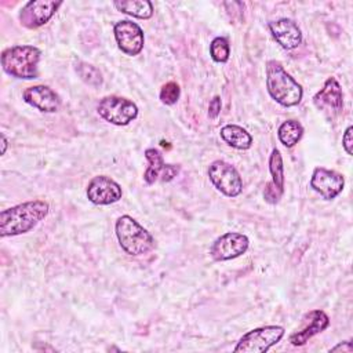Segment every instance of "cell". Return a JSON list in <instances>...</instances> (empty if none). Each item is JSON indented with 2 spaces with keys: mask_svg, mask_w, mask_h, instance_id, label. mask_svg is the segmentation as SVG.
I'll return each mask as SVG.
<instances>
[{
  "mask_svg": "<svg viewBox=\"0 0 353 353\" xmlns=\"http://www.w3.org/2000/svg\"><path fill=\"white\" fill-rule=\"evenodd\" d=\"M50 211V204L44 200H30L10 207L0 212V236L10 237L28 233Z\"/></svg>",
  "mask_w": 353,
  "mask_h": 353,
  "instance_id": "1",
  "label": "cell"
},
{
  "mask_svg": "<svg viewBox=\"0 0 353 353\" xmlns=\"http://www.w3.org/2000/svg\"><path fill=\"white\" fill-rule=\"evenodd\" d=\"M266 88L269 95L284 108L298 105L303 95L302 85L274 59L266 62Z\"/></svg>",
  "mask_w": 353,
  "mask_h": 353,
  "instance_id": "2",
  "label": "cell"
},
{
  "mask_svg": "<svg viewBox=\"0 0 353 353\" xmlns=\"http://www.w3.org/2000/svg\"><path fill=\"white\" fill-rule=\"evenodd\" d=\"M41 51L34 46H12L1 52L3 70L17 79L32 80L39 76Z\"/></svg>",
  "mask_w": 353,
  "mask_h": 353,
  "instance_id": "3",
  "label": "cell"
},
{
  "mask_svg": "<svg viewBox=\"0 0 353 353\" xmlns=\"http://www.w3.org/2000/svg\"><path fill=\"white\" fill-rule=\"evenodd\" d=\"M114 232L121 250L128 255L139 256L154 248L153 236L130 215H121L116 221Z\"/></svg>",
  "mask_w": 353,
  "mask_h": 353,
  "instance_id": "4",
  "label": "cell"
},
{
  "mask_svg": "<svg viewBox=\"0 0 353 353\" xmlns=\"http://www.w3.org/2000/svg\"><path fill=\"white\" fill-rule=\"evenodd\" d=\"M281 325H263L245 332L237 342L236 353H265L284 336Z\"/></svg>",
  "mask_w": 353,
  "mask_h": 353,
  "instance_id": "5",
  "label": "cell"
},
{
  "mask_svg": "<svg viewBox=\"0 0 353 353\" xmlns=\"http://www.w3.org/2000/svg\"><path fill=\"white\" fill-rule=\"evenodd\" d=\"M97 112L105 121L110 124L127 125L137 119L138 106L124 97L108 95L99 101Z\"/></svg>",
  "mask_w": 353,
  "mask_h": 353,
  "instance_id": "6",
  "label": "cell"
},
{
  "mask_svg": "<svg viewBox=\"0 0 353 353\" xmlns=\"http://www.w3.org/2000/svg\"><path fill=\"white\" fill-rule=\"evenodd\" d=\"M208 178L216 190L228 197H236L243 192V179L239 171L223 160H214L210 164Z\"/></svg>",
  "mask_w": 353,
  "mask_h": 353,
  "instance_id": "7",
  "label": "cell"
},
{
  "mask_svg": "<svg viewBox=\"0 0 353 353\" xmlns=\"http://www.w3.org/2000/svg\"><path fill=\"white\" fill-rule=\"evenodd\" d=\"M250 240L245 234L228 232L221 234L210 247V255L214 261H230L241 256L248 250Z\"/></svg>",
  "mask_w": 353,
  "mask_h": 353,
  "instance_id": "8",
  "label": "cell"
},
{
  "mask_svg": "<svg viewBox=\"0 0 353 353\" xmlns=\"http://www.w3.org/2000/svg\"><path fill=\"white\" fill-rule=\"evenodd\" d=\"M113 33L117 47L121 50V52L130 57H135L142 51L145 36L142 28L138 23L128 19L119 21L114 23Z\"/></svg>",
  "mask_w": 353,
  "mask_h": 353,
  "instance_id": "9",
  "label": "cell"
},
{
  "mask_svg": "<svg viewBox=\"0 0 353 353\" xmlns=\"http://www.w3.org/2000/svg\"><path fill=\"white\" fill-rule=\"evenodd\" d=\"M62 6V1L54 0H32L28 1L19 12L21 23L28 29H36L47 23L57 10Z\"/></svg>",
  "mask_w": 353,
  "mask_h": 353,
  "instance_id": "10",
  "label": "cell"
},
{
  "mask_svg": "<svg viewBox=\"0 0 353 353\" xmlns=\"http://www.w3.org/2000/svg\"><path fill=\"white\" fill-rule=\"evenodd\" d=\"M87 199L97 205H109L119 201L123 196L121 186L106 175L91 178L85 189Z\"/></svg>",
  "mask_w": 353,
  "mask_h": 353,
  "instance_id": "11",
  "label": "cell"
},
{
  "mask_svg": "<svg viewBox=\"0 0 353 353\" xmlns=\"http://www.w3.org/2000/svg\"><path fill=\"white\" fill-rule=\"evenodd\" d=\"M345 186V179L342 174L327 170L324 167L314 168L312 178H310V188L317 192L324 200L335 199Z\"/></svg>",
  "mask_w": 353,
  "mask_h": 353,
  "instance_id": "12",
  "label": "cell"
},
{
  "mask_svg": "<svg viewBox=\"0 0 353 353\" xmlns=\"http://www.w3.org/2000/svg\"><path fill=\"white\" fill-rule=\"evenodd\" d=\"M269 171L272 175V181L266 183L263 190V199L269 204H276L281 199L284 193V165L283 157L279 149H273L269 157Z\"/></svg>",
  "mask_w": 353,
  "mask_h": 353,
  "instance_id": "13",
  "label": "cell"
},
{
  "mask_svg": "<svg viewBox=\"0 0 353 353\" xmlns=\"http://www.w3.org/2000/svg\"><path fill=\"white\" fill-rule=\"evenodd\" d=\"M303 327L298 331L290 335V342L294 346H302L305 345L312 336L316 334L324 331L330 325V319L323 310H310L303 317Z\"/></svg>",
  "mask_w": 353,
  "mask_h": 353,
  "instance_id": "14",
  "label": "cell"
},
{
  "mask_svg": "<svg viewBox=\"0 0 353 353\" xmlns=\"http://www.w3.org/2000/svg\"><path fill=\"white\" fill-rule=\"evenodd\" d=\"M268 28L273 36V39L284 48L294 50L302 43V32L299 26L290 18H280L276 21H270Z\"/></svg>",
  "mask_w": 353,
  "mask_h": 353,
  "instance_id": "15",
  "label": "cell"
},
{
  "mask_svg": "<svg viewBox=\"0 0 353 353\" xmlns=\"http://www.w3.org/2000/svg\"><path fill=\"white\" fill-rule=\"evenodd\" d=\"M22 98L26 103L44 113H54L61 106L59 95L47 85L28 87L22 92Z\"/></svg>",
  "mask_w": 353,
  "mask_h": 353,
  "instance_id": "16",
  "label": "cell"
},
{
  "mask_svg": "<svg viewBox=\"0 0 353 353\" xmlns=\"http://www.w3.org/2000/svg\"><path fill=\"white\" fill-rule=\"evenodd\" d=\"M313 102L319 108H328L334 112H339L343 106V94L338 80L335 77H328L323 88L313 97Z\"/></svg>",
  "mask_w": 353,
  "mask_h": 353,
  "instance_id": "17",
  "label": "cell"
},
{
  "mask_svg": "<svg viewBox=\"0 0 353 353\" xmlns=\"http://www.w3.org/2000/svg\"><path fill=\"white\" fill-rule=\"evenodd\" d=\"M219 135L225 141V143L239 150L250 149L252 145V137L250 135V132H247V130L237 124L223 125L219 131Z\"/></svg>",
  "mask_w": 353,
  "mask_h": 353,
  "instance_id": "18",
  "label": "cell"
},
{
  "mask_svg": "<svg viewBox=\"0 0 353 353\" xmlns=\"http://www.w3.org/2000/svg\"><path fill=\"white\" fill-rule=\"evenodd\" d=\"M113 6L120 12L139 19H149L153 15V4L149 0H117Z\"/></svg>",
  "mask_w": 353,
  "mask_h": 353,
  "instance_id": "19",
  "label": "cell"
},
{
  "mask_svg": "<svg viewBox=\"0 0 353 353\" xmlns=\"http://www.w3.org/2000/svg\"><path fill=\"white\" fill-rule=\"evenodd\" d=\"M145 157L149 163L145 174H143V181L148 183V185H152L154 183L157 179L161 181L163 178V174L165 171V163H164V159H163V154L154 149V148H149L145 150Z\"/></svg>",
  "mask_w": 353,
  "mask_h": 353,
  "instance_id": "20",
  "label": "cell"
},
{
  "mask_svg": "<svg viewBox=\"0 0 353 353\" xmlns=\"http://www.w3.org/2000/svg\"><path fill=\"white\" fill-rule=\"evenodd\" d=\"M302 135H303V127L296 120H285L280 124V127L277 130L279 141L285 148L295 146L299 142V139L302 138Z\"/></svg>",
  "mask_w": 353,
  "mask_h": 353,
  "instance_id": "21",
  "label": "cell"
},
{
  "mask_svg": "<svg viewBox=\"0 0 353 353\" xmlns=\"http://www.w3.org/2000/svg\"><path fill=\"white\" fill-rule=\"evenodd\" d=\"M74 70L77 73V76L88 85L91 87H99L102 83H103V77H102V73L101 70L88 63V62H83V61H79L74 66Z\"/></svg>",
  "mask_w": 353,
  "mask_h": 353,
  "instance_id": "22",
  "label": "cell"
},
{
  "mask_svg": "<svg viewBox=\"0 0 353 353\" xmlns=\"http://www.w3.org/2000/svg\"><path fill=\"white\" fill-rule=\"evenodd\" d=\"M210 55L218 63L226 62L230 55V46H229L228 39L226 37H215L210 44Z\"/></svg>",
  "mask_w": 353,
  "mask_h": 353,
  "instance_id": "23",
  "label": "cell"
},
{
  "mask_svg": "<svg viewBox=\"0 0 353 353\" xmlns=\"http://www.w3.org/2000/svg\"><path fill=\"white\" fill-rule=\"evenodd\" d=\"M181 95V88L175 81H168L160 88V101L164 105H174L178 102Z\"/></svg>",
  "mask_w": 353,
  "mask_h": 353,
  "instance_id": "24",
  "label": "cell"
},
{
  "mask_svg": "<svg viewBox=\"0 0 353 353\" xmlns=\"http://www.w3.org/2000/svg\"><path fill=\"white\" fill-rule=\"evenodd\" d=\"M352 134H353V127L349 125V127L345 130L343 137H342V146H343L345 152H346L349 156L353 154V137H352Z\"/></svg>",
  "mask_w": 353,
  "mask_h": 353,
  "instance_id": "25",
  "label": "cell"
},
{
  "mask_svg": "<svg viewBox=\"0 0 353 353\" xmlns=\"http://www.w3.org/2000/svg\"><path fill=\"white\" fill-rule=\"evenodd\" d=\"M221 108H222V102H221V98L216 95L214 97L211 101H210V105H208V117L210 119H216L221 113Z\"/></svg>",
  "mask_w": 353,
  "mask_h": 353,
  "instance_id": "26",
  "label": "cell"
},
{
  "mask_svg": "<svg viewBox=\"0 0 353 353\" xmlns=\"http://www.w3.org/2000/svg\"><path fill=\"white\" fill-rule=\"evenodd\" d=\"M178 174H179V165H175V164H167V165H165V171H164V174H163L161 181H163V182H170V181H172Z\"/></svg>",
  "mask_w": 353,
  "mask_h": 353,
  "instance_id": "27",
  "label": "cell"
},
{
  "mask_svg": "<svg viewBox=\"0 0 353 353\" xmlns=\"http://www.w3.org/2000/svg\"><path fill=\"white\" fill-rule=\"evenodd\" d=\"M339 350H342V352H352L353 350L352 342L350 341H345V342H341L336 346L330 349V352H339Z\"/></svg>",
  "mask_w": 353,
  "mask_h": 353,
  "instance_id": "28",
  "label": "cell"
},
{
  "mask_svg": "<svg viewBox=\"0 0 353 353\" xmlns=\"http://www.w3.org/2000/svg\"><path fill=\"white\" fill-rule=\"evenodd\" d=\"M7 146H8V141H7L6 135H4V134H1V154H4V153H6Z\"/></svg>",
  "mask_w": 353,
  "mask_h": 353,
  "instance_id": "29",
  "label": "cell"
}]
</instances>
